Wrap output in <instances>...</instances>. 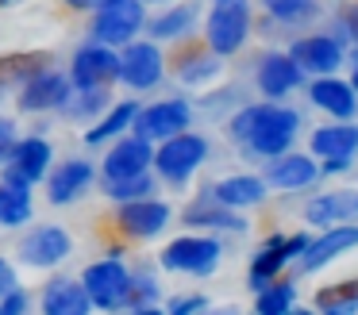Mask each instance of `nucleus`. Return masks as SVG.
<instances>
[{
	"label": "nucleus",
	"mask_w": 358,
	"mask_h": 315,
	"mask_svg": "<svg viewBox=\"0 0 358 315\" xmlns=\"http://www.w3.org/2000/svg\"><path fill=\"white\" fill-rule=\"evenodd\" d=\"M296 127H301L296 112H289V108L258 104V108H247V112L235 115L231 135L239 138V142H247L255 154H266V158H273V154H281L289 142H293Z\"/></svg>",
	"instance_id": "obj_1"
},
{
	"label": "nucleus",
	"mask_w": 358,
	"mask_h": 315,
	"mask_svg": "<svg viewBox=\"0 0 358 315\" xmlns=\"http://www.w3.org/2000/svg\"><path fill=\"white\" fill-rule=\"evenodd\" d=\"M208 15V46L216 54H235L250 31V8L247 0H212Z\"/></svg>",
	"instance_id": "obj_2"
},
{
	"label": "nucleus",
	"mask_w": 358,
	"mask_h": 315,
	"mask_svg": "<svg viewBox=\"0 0 358 315\" xmlns=\"http://www.w3.org/2000/svg\"><path fill=\"white\" fill-rule=\"evenodd\" d=\"M143 27V4L139 0H101L93 20V38L104 46L127 43Z\"/></svg>",
	"instance_id": "obj_3"
},
{
	"label": "nucleus",
	"mask_w": 358,
	"mask_h": 315,
	"mask_svg": "<svg viewBox=\"0 0 358 315\" xmlns=\"http://www.w3.org/2000/svg\"><path fill=\"white\" fill-rule=\"evenodd\" d=\"M204 154H208V142H204L201 135H181L178 131V135L166 138V146L158 150L155 166H158V173H162L166 181L181 184V181L193 177V169L204 161Z\"/></svg>",
	"instance_id": "obj_4"
},
{
	"label": "nucleus",
	"mask_w": 358,
	"mask_h": 315,
	"mask_svg": "<svg viewBox=\"0 0 358 315\" xmlns=\"http://www.w3.org/2000/svg\"><path fill=\"white\" fill-rule=\"evenodd\" d=\"M127 269H124V261H116V258H104V261H96V265H89L85 269V292H89V300H93L96 307H120L124 304V296H127Z\"/></svg>",
	"instance_id": "obj_5"
},
{
	"label": "nucleus",
	"mask_w": 358,
	"mask_h": 315,
	"mask_svg": "<svg viewBox=\"0 0 358 315\" xmlns=\"http://www.w3.org/2000/svg\"><path fill=\"white\" fill-rule=\"evenodd\" d=\"M220 261V242L212 238H178V242L166 246L162 265L173 269V273H212Z\"/></svg>",
	"instance_id": "obj_6"
},
{
	"label": "nucleus",
	"mask_w": 358,
	"mask_h": 315,
	"mask_svg": "<svg viewBox=\"0 0 358 315\" xmlns=\"http://www.w3.org/2000/svg\"><path fill=\"white\" fill-rule=\"evenodd\" d=\"M112 77H120V58L112 54V46L93 43L85 50H78V58H73V85L78 89H101Z\"/></svg>",
	"instance_id": "obj_7"
},
{
	"label": "nucleus",
	"mask_w": 358,
	"mask_h": 315,
	"mask_svg": "<svg viewBox=\"0 0 358 315\" xmlns=\"http://www.w3.org/2000/svg\"><path fill=\"white\" fill-rule=\"evenodd\" d=\"M50 166V146L43 138H24V142L12 146L8 154V169H4V181L12 184H35Z\"/></svg>",
	"instance_id": "obj_8"
},
{
	"label": "nucleus",
	"mask_w": 358,
	"mask_h": 315,
	"mask_svg": "<svg viewBox=\"0 0 358 315\" xmlns=\"http://www.w3.org/2000/svg\"><path fill=\"white\" fill-rule=\"evenodd\" d=\"M189 127V108L181 100H166V104H150L147 112H135V135L150 138H170Z\"/></svg>",
	"instance_id": "obj_9"
},
{
	"label": "nucleus",
	"mask_w": 358,
	"mask_h": 315,
	"mask_svg": "<svg viewBox=\"0 0 358 315\" xmlns=\"http://www.w3.org/2000/svg\"><path fill=\"white\" fill-rule=\"evenodd\" d=\"M70 104V81L62 73L39 69L20 92V108L24 112H47V108H66Z\"/></svg>",
	"instance_id": "obj_10"
},
{
	"label": "nucleus",
	"mask_w": 358,
	"mask_h": 315,
	"mask_svg": "<svg viewBox=\"0 0 358 315\" xmlns=\"http://www.w3.org/2000/svg\"><path fill=\"white\" fill-rule=\"evenodd\" d=\"M66 254H70V235H66L62 227H39L20 242V258H24L27 265H39V269L58 265Z\"/></svg>",
	"instance_id": "obj_11"
},
{
	"label": "nucleus",
	"mask_w": 358,
	"mask_h": 315,
	"mask_svg": "<svg viewBox=\"0 0 358 315\" xmlns=\"http://www.w3.org/2000/svg\"><path fill=\"white\" fill-rule=\"evenodd\" d=\"M120 77H124L131 89H150V85H158V77H162V54H158V46L131 43L124 50V58H120Z\"/></svg>",
	"instance_id": "obj_12"
},
{
	"label": "nucleus",
	"mask_w": 358,
	"mask_h": 315,
	"mask_svg": "<svg viewBox=\"0 0 358 315\" xmlns=\"http://www.w3.org/2000/svg\"><path fill=\"white\" fill-rule=\"evenodd\" d=\"M150 142L143 135H135V138H124V142H116L112 146V154L104 158V177L108 181H124V177H139V173H147V166H150Z\"/></svg>",
	"instance_id": "obj_13"
},
{
	"label": "nucleus",
	"mask_w": 358,
	"mask_h": 315,
	"mask_svg": "<svg viewBox=\"0 0 358 315\" xmlns=\"http://www.w3.org/2000/svg\"><path fill=\"white\" fill-rule=\"evenodd\" d=\"M166 219H170V207L158 204V200H124V207H120V227L135 238L158 235Z\"/></svg>",
	"instance_id": "obj_14"
},
{
	"label": "nucleus",
	"mask_w": 358,
	"mask_h": 315,
	"mask_svg": "<svg viewBox=\"0 0 358 315\" xmlns=\"http://www.w3.org/2000/svg\"><path fill=\"white\" fill-rule=\"evenodd\" d=\"M304 246H308V238H304V235L285 238V242H281V238H270V246H266V250L255 258V265H250V284H255V288H262V284L270 281V277L278 273L289 258L304 254Z\"/></svg>",
	"instance_id": "obj_15"
},
{
	"label": "nucleus",
	"mask_w": 358,
	"mask_h": 315,
	"mask_svg": "<svg viewBox=\"0 0 358 315\" xmlns=\"http://www.w3.org/2000/svg\"><path fill=\"white\" fill-rule=\"evenodd\" d=\"M93 307L85 284H73V281H55L47 284L43 292V312L47 315H85Z\"/></svg>",
	"instance_id": "obj_16"
},
{
	"label": "nucleus",
	"mask_w": 358,
	"mask_h": 315,
	"mask_svg": "<svg viewBox=\"0 0 358 315\" xmlns=\"http://www.w3.org/2000/svg\"><path fill=\"white\" fill-rule=\"evenodd\" d=\"M350 246H358V227H335V230H327V235L320 238V242L304 246V261H301V269H304V273H312V269L327 265V261H331L335 254L350 250Z\"/></svg>",
	"instance_id": "obj_17"
},
{
	"label": "nucleus",
	"mask_w": 358,
	"mask_h": 315,
	"mask_svg": "<svg viewBox=\"0 0 358 315\" xmlns=\"http://www.w3.org/2000/svg\"><path fill=\"white\" fill-rule=\"evenodd\" d=\"M296 69L301 66H296L293 58H285V54H270V58H262V66H258V85H262L266 96H285V92L301 81Z\"/></svg>",
	"instance_id": "obj_18"
},
{
	"label": "nucleus",
	"mask_w": 358,
	"mask_h": 315,
	"mask_svg": "<svg viewBox=\"0 0 358 315\" xmlns=\"http://www.w3.org/2000/svg\"><path fill=\"white\" fill-rule=\"evenodd\" d=\"M89 181H93V166H89V161H70V166H62L50 177V204H70V200H78L81 192L89 189Z\"/></svg>",
	"instance_id": "obj_19"
},
{
	"label": "nucleus",
	"mask_w": 358,
	"mask_h": 315,
	"mask_svg": "<svg viewBox=\"0 0 358 315\" xmlns=\"http://www.w3.org/2000/svg\"><path fill=\"white\" fill-rule=\"evenodd\" d=\"M343 50L339 43H331V38H304V43L293 46V61L301 69H316V73H331L335 66H339Z\"/></svg>",
	"instance_id": "obj_20"
},
{
	"label": "nucleus",
	"mask_w": 358,
	"mask_h": 315,
	"mask_svg": "<svg viewBox=\"0 0 358 315\" xmlns=\"http://www.w3.org/2000/svg\"><path fill=\"white\" fill-rule=\"evenodd\" d=\"M47 66H50L47 54H8V58H0V96L8 89H16V85H27Z\"/></svg>",
	"instance_id": "obj_21"
},
{
	"label": "nucleus",
	"mask_w": 358,
	"mask_h": 315,
	"mask_svg": "<svg viewBox=\"0 0 358 315\" xmlns=\"http://www.w3.org/2000/svg\"><path fill=\"white\" fill-rule=\"evenodd\" d=\"M312 150L320 158H350L358 150V127H320L312 135Z\"/></svg>",
	"instance_id": "obj_22"
},
{
	"label": "nucleus",
	"mask_w": 358,
	"mask_h": 315,
	"mask_svg": "<svg viewBox=\"0 0 358 315\" xmlns=\"http://www.w3.org/2000/svg\"><path fill=\"white\" fill-rule=\"evenodd\" d=\"M358 215V192H331L308 204V219L312 223H339V219H355Z\"/></svg>",
	"instance_id": "obj_23"
},
{
	"label": "nucleus",
	"mask_w": 358,
	"mask_h": 315,
	"mask_svg": "<svg viewBox=\"0 0 358 315\" xmlns=\"http://www.w3.org/2000/svg\"><path fill=\"white\" fill-rule=\"evenodd\" d=\"M262 181L258 177H227V181H220L216 184V192L212 196L220 200V204H227V207H247V204H258L262 200Z\"/></svg>",
	"instance_id": "obj_24"
},
{
	"label": "nucleus",
	"mask_w": 358,
	"mask_h": 315,
	"mask_svg": "<svg viewBox=\"0 0 358 315\" xmlns=\"http://www.w3.org/2000/svg\"><path fill=\"white\" fill-rule=\"evenodd\" d=\"M312 100H316L320 108H327L331 115H339V119H347V115H355V92L347 89V85H339V81H316L312 85Z\"/></svg>",
	"instance_id": "obj_25"
},
{
	"label": "nucleus",
	"mask_w": 358,
	"mask_h": 315,
	"mask_svg": "<svg viewBox=\"0 0 358 315\" xmlns=\"http://www.w3.org/2000/svg\"><path fill=\"white\" fill-rule=\"evenodd\" d=\"M31 219V196H27V184H0V223L4 227H16V223Z\"/></svg>",
	"instance_id": "obj_26"
},
{
	"label": "nucleus",
	"mask_w": 358,
	"mask_h": 315,
	"mask_svg": "<svg viewBox=\"0 0 358 315\" xmlns=\"http://www.w3.org/2000/svg\"><path fill=\"white\" fill-rule=\"evenodd\" d=\"M312 177H316V166H312L308 158H281L270 166V184H278V189H301V184H308Z\"/></svg>",
	"instance_id": "obj_27"
},
{
	"label": "nucleus",
	"mask_w": 358,
	"mask_h": 315,
	"mask_svg": "<svg viewBox=\"0 0 358 315\" xmlns=\"http://www.w3.org/2000/svg\"><path fill=\"white\" fill-rule=\"evenodd\" d=\"M185 219L189 223H208V227H227V230H243V227H247V223H243L239 215L227 212V204H220L216 196H212V200H196V204L185 212Z\"/></svg>",
	"instance_id": "obj_28"
},
{
	"label": "nucleus",
	"mask_w": 358,
	"mask_h": 315,
	"mask_svg": "<svg viewBox=\"0 0 358 315\" xmlns=\"http://www.w3.org/2000/svg\"><path fill=\"white\" fill-rule=\"evenodd\" d=\"M135 112H139V108H135L131 100H127V104H116V108H112V112L104 115V119H101V123H96V127L85 135V142H89V146H96V142H108L112 135H120V131H127V123H135Z\"/></svg>",
	"instance_id": "obj_29"
},
{
	"label": "nucleus",
	"mask_w": 358,
	"mask_h": 315,
	"mask_svg": "<svg viewBox=\"0 0 358 315\" xmlns=\"http://www.w3.org/2000/svg\"><path fill=\"white\" fill-rule=\"evenodd\" d=\"M316 307H327V312L358 307V281H343V284H335V288H324L316 296Z\"/></svg>",
	"instance_id": "obj_30"
},
{
	"label": "nucleus",
	"mask_w": 358,
	"mask_h": 315,
	"mask_svg": "<svg viewBox=\"0 0 358 315\" xmlns=\"http://www.w3.org/2000/svg\"><path fill=\"white\" fill-rule=\"evenodd\" d=\"M193 20H196V8H173L170 15L150 23V31H155V38H173V35L193 27Z\"/></svg>",
	"instance_id": "obj_31"
},
{
	"label": "nucleus",
	"mask_w": 358,
	"mask_h": 315,
	"mask_svg": "<svg viewBox=\"0 0 358 315\" xmlns=\"http://www.w3.org/2000/svg\"><path fill=\"white\" fill-rule=\"evenodd\" d=\"M124 304L131 307V312H150V307L158 304V288L150 277H135V281H127V296Z\"/></svg>",
	"instance_id": "obj_32"
},
{
	"label": "nucleus",
	"mask_w": 358,
	"mask_h": 315,
	"mask_svg": "<svg viewBox=\"0 0 358 315\" xmlns=\"http://www.w3.org/2000/svg\"><path fill=\"white\" fill-rule=\"evenodd\" d=\"M266 8H270L281 23H304V20H312V15H316L312 0H266Z\"/></svg>",
	"instance_id": "obj_33"
},
{
	"label": "nucleus",
	"mask_w": 358,
	"mask_h": 315,
	"mask_svg": "<svg viewBox=\"0 0 358 315\" xmlns=\"http://www.w3.org/2000/svg\"><path fill=\"white\" fill-rule=\"evenodd\" d=\"M258 312L273 315V312H289L293 307V284H270V288H262V296H258Z\"/></svg>",
	"instance_id": "obj_34"
},
{
	"label": "nucleus",
	"mask_w": 358,
	"mask_h": 315,
	"mask_svg": "<svg viewBox=\"0 0 358 315\" xmlns=\"http://www.w3.org/2000/svg\"><path fill=\"white\" fill-rule=\"evenodd\" d=\"M150 192V177L139 173V177H124V181H108V196L112 200H135V196H147Z\"/></svg>",
	"instance_id": "obj_35"
},
{
	"label": "nucleus",
	"mask_w": 358,
	"mask_h": 315,
	"mask_svg": "<svg viewBox=\"0 0 358 315\" xmlns=\"http://www.w3.org/2000/svg\"><path fill=\"white\" fill-rule=\"evenodd\" d=\"M108 104V96H104V85L101 89H85V100H81L78 108H70L73 115H93V112H101V108Z\"/></svg>",
	"instance_id": "obj_36"
},
{
	"label": "nucleus",
	"mask_w": 358,
	"mask_h": 315,
	"mask_svg": "<svg viewBox=\"0 0 358 315\" xmlns=\"http://www.w3.org/2000/svg\"><path fill=\"white\" fill-rule=\"evenodd\" d=\"M27 307V296L20 288H12V292H4V296H0V312L4 315H12V312H24Z\"/></svg>",
	"instance_id": "obj_37"
},
{
	"label": "nucleus",
	"mask_w": 358,
	"mask_h": 315,
	"mask_svg": "<svg viewBox=\"0 0 358 315\" xmlns=\"http://www.w3.org/2000/svg\"><path fill=\"white\" fill-rule=\"evenodd\" d=\"M212 73V61H193V66H185V81H201V77H208Z\"/></svg>",
	"instance_id": "obj_38"
},
{
	"label": "nucleus",
	"mask_w": 358,
	"mask_h": 315,
	"mask_svg": "<svg viewBox=\"0 0 358 315\" xmlns=\"http://www.w3.org/2000/svg\"><path fill=\"white\" fill-rule=\"evenodd\" d=\"M201 307H204V300L201 296H189V300H173V304H170V312H201Z\"/></svg>",
	"instance_id": "obj_39"
},
{
	"label": "nucleus",
	"mask_w": 358,
	"mask_h": 315,
	"mask_svg": "<svg viewBox=\"0 0 358 315\" xmlns=\"http://www.w3.org/2000/svg\"><path fill=\"white\" fill-rule=\"evenodd\" d=\"M12 288H16V277H12L8 265H0V296H4V292H12Z\"/></svg>",
	"instance_id": "obj_40"
},
{
	"label": "nucleus",
	"mask_w": 358,
	"mask_h": 315,
	"mask_svg": "<svg viewBox=\"0 0 358 315\" xmlns=\"http://www.w3.org/2000/svg\"><path fill=\"white\" fill-rule=\"evenodd\" d=\"M8 154H12V138H0V166L8 161Z\"/></svg>",
	"instance_id": "obj_41"
},
{
	"label": "nucleus",
	"mask_w": 358,
	"mask_h": 315,
	"mask_svg": "<svg viewBox=\"0 0 358 315\" xmlns=\"http://www.w3.org/2000/svg\"><path fill=\"white\" fill-rule=\"evenodd\" d=\"M66 4H73V8H96L101 0H66Z\"/></svg>",
	"instance_id": "obj_42"
},
{
	"label": "nucleus",
	"mask_w": 358,
	"mask_h": 315,
	"mask_svg": "<svg viewBox=\"0 0 358 315\" xmlns=\"http://www.w3.org/2000/svg\"><path fill=\"white\" fill-rule=\"evenodd\" d=\"M0 138H12V123L8 119H0Z\"/></svg>",
	"instance_id": "obj_43"
},
{
	"label": "nucleus",
	"mask_w": 358,
	"mask_h": 315,
	"mask_svg": "<svg viewBox=\"0 0 358 315\" xmlns=\"http://www.w3.org/2000/svg\"><path fill=\"white\" fill-rule=\"evenodd\" d=\"M355 89H358V69H355Z\"/></svg>",
	"instance_id": "obj_44"
},
{
	"label": "nucleus",
	"mask_w": 358,
	"mask_h": 315,
	"mask_svg": "<svg viewBox=\"0 0 358 315\" xmlns=\"http://www.w3.org/2000/svg\"><path fill=\"white\" fill-rule=\"evenodd\" d=\"M0 4H12V0H0Z\"/></svg>",
	"instance_id": "obj_45"
}]
</instances>
